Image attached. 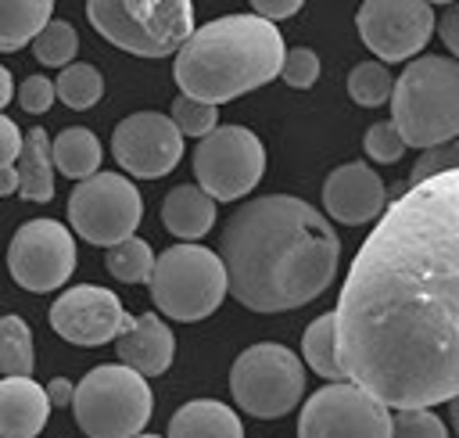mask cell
<instances>
[{"mask_svg":"<svg viewBox=\"0 0 459 438\" xmlns=\"http://www.w3.org/2000/svg\"><path fill=\"white\" fill-rule=\"evenodd\" d=\"M333 341L344 381L387 409L459 395V169L380 212L337 294Z\"/></svg>","mask_w":459,"mask_h":438,"instance_id":"6da1fadb","label":"cell"},{"mask_svg":"<svg viewBox=\"0 0 459 438\" xmlns=\"http://www.w3.org/2000/svg\"><path fill=\"white\" fill-rule=\"evenodd\" d=\"M226 291L251 312H287L319 298L341 262L337 230L294 194H265L230 212L219 233Z\"/></svg>","mask_w":459,"mask_h":438,"instance_id":"7a4b0ae2","label":"cell"},{"mask_svg":"<svg viewBox=\"0 0 459 438\" xmlns=\"http://www.w3.org/2000/svg\"><path fill=\"white\" fill-rule=\"evenodd\" d=\"M283 36L255 14H222L204 22L176 50V83L183 97L219 108L280 75Z\"/></svg>","mask_w":459,"mask_h":438,"instance_id":"3957f363","label":"cell"},{"mask_svg":"<svg viewBox=\"0 0 459 438\" xmlns=\"http://www.w3.org/2000/svg\"><path fill=\"white\" fill-rule=\"evenodd\" d=\"M391 126L405 147H441L459 136V61L445 54L412 57L391 83Z\"/></svg>","mask_w":459,"mask_h":438,"instance_id":"277c9868","label":"cell"},{"mask_svg":"<svg viewBox=\"0 0 459 438\" xmlns=\"http://www.w3.org/2000/svg\"><path fill=\"white\" fill-rule=\"evenodd\" d=\"M68 406L86 438H133L143 434L154 413V395L147 377L122 363H100L72 388Z\"/></svg>","mask_w":459,"mask_h":438,"instance_id":"5b68a950","label":"cell"},{"mask_svg":"<svg viewBox=\"0 0 459 438\" xmlns=\"http://www.w3.org/2000/svg\"><path fill=\"white\" fill-rule=\"evenodd\" d=\"M90 25L136 57H165L194 32L190 0H90Z\"/></svg>","mask_w":459,"mask_h":438,"instance_id":"8992f818","label":"cell"},{"mask_svg":"<svg viewBox=\"0 0 459 438\" xmlns=\"http://www.w3.org/2000/svg\"><path fill=\"white\" fill-rule=\"evenodd\" d=\"M147 284L158 312L179 323H197L212 316L226 298L222 262L201 244H176L154 255V273Z\"/></svg>","mask_w":459,"mask_h":438,"instance_id":"52a82bcc","label":"cell"},{"mask_svg":"<svg viewBox=\"0 0 459 438\" xmlns=\"http://www.w3.org/2000/svg\"><path fill=\"white\" fill-rule=\"evenodd\" d=\"M230 391L244 413L258 420H276L301 402L305 366L287 345L262 341L237 355L230 370Z\"/></svg>","mask_w":459,"mask_h":438,"instance_id":"ba28073f","label":"cell"},{"mask_svg":"<svg viewBox=\"0 0 459 438\" xmlns=\"http://www.w3.org/2000/svg\"><path fill=\"white\" fill-rule=\"evenodd\" d=\"M194 176L212 201H240L265 176V147L247 126H215L194 147Z\"/></svg>","mask_w":459,"mask_h":438,"instance_id":"9c48e42d","label":"cell"},{"mask_svg":"<svg viewBox=\"0 0 459 438\" xmlns=\"http://www.w3.org/2000/svg\"><path fill=\"white\" fill-rule=\"evenodd\" d=\"M143 201L133 187V180L118 172H93L90 180H79L68 194V223L72 230L100 248H115L118 241L133 237L140 226Z\"/></svg>","mask_w":459,"mask_h":438,"instance_id":"30bf717a","label":"cell"},{"mask_svg":"<svg viewBox=\"0 0 459 438\" xmlns=\"http://www.w3.org/2000/svg\"><path fill=\"white\" fill-rule=\"evenodd\" d=\"M298 438H391V409L351 381H337L308 395Z\"/></svg>","mask_w":459,"mask_h":438,"instance_id":"8fae6325","label":"cell"},{"mask_svg":"<svg viewBox=\"0 0 459 438\" xmlns=\"http://www.w3.org/2000/svg\"><path fill=\"white\" fill-rule=\"evenodd\" d=\"M7 269L18 287L32 294L57 291L75 269V241L57 219H29L14 230L7 248Z\"/></svg>","mask_w":459,"mask_h":438,"instance_id":"7c38bea8","label":"cell"},{"mask_svg":"<svg viewBox=\"0 0 459 438\" xmlns=\"http://www.w3.org/2000/svg\"><path fill=\"white\" fill-rule=\"evenodd\" d=\"M434 7L427 0H366L355 14L362 43L384 61H412L430 43Z\"/></svg>","mask_w":459,"mask_h":438,"instance_id":"4fadbf2b","label":"cell"},{"mask_svg":"<svg viewBox=\"0 0 459 438\" xmlns=\"http://www.w3.org/2000/svg\"><path fill=\"white\" fill-rule=\"evenodd\" d=\"M50 327L72 345L97 348L122 337L133 327V316L115 298V291L97 284H79L57 294V302L50 305Z\"/></svg>","mask_w":459,"mask_h":438,"instance_id":"5bb4252c","label":"cell"},{"mask_svg":"<svg viewBox=\"0 0 459 438\" xmlns=\"http://www.w3.org/2000/svg\"><path fill=\"white\" fill-rule=\"evenodd\" d=\"M111 154L122 172L136 180H158L183 158V136L161 111H133L111 133Z\"/></svg>","mask_w":459,"mask_h":438,"instance_id":"9a60e30c","label":"cell"},{"mask_svg":"<svg viewBox=\"0 0 459 438\" xmlns=\"http://www.w3.org/2000/svg\"><path fill=\"white\" fill-rule=\"evenodd\" d=\"M384 180L366 162H344L323 183V208L344 226L373 223L384 212Z\"/></svg>","mask_w":459,"mask_h":438,"instance_id":"2e32d148","label":"cell"},{"mask_svg":"<svg viewBox=\"0 0 459 438\" xmlns=\"http://www.w3.org/2000/svg\"><path fill=\"white\" fill-rule=\"evenodd\" d=\"M176 355V337L169 330V323L154 312L133 316V327L118 337V359L122 366H129L140 377H158L169 370Z\"/></svg>","mask_w":459,"mask_h":438,"instance_id":"e0dca14e","label":"cell"},{"mask_svg":"<svg viewBox=\"0 0 459 438\" xmlns=\"http://www.w3.org/2000/svg\"><path fill=\"white\" fill-rule=\"evenodd\" d=\"M50 416V402L32 377L0 381V438H36Z\"/></svg>","mask_w":459,"mask_h":438,"instance_id":"ac0fdd59","label":"cell"},{"mask_svg":"<svg viewBox=\"0 0 459 438\" xmlns=\"http://www.w3.org/2000/svg\"><path fill=\"white\" fill-rule=\"evenodd\" d=\"M165 438H244V427H240V416L226 402L194 399L172 413Z\"/></svg>","mask_w":459,"mask_h":438,"instance_id":"d6986e66","label":"cell"},{"mask_svg":"<svg viewBox=\"0 0 459 438\" xmlns=\"http://www.w3.org/2000/svg\"><path fill=\"white\" fill-rule=\"evenodd\" d=\"M161 223L169 233H176L183 241H201L215 223V201L204 190H197L194 183L172 187L161 201Z\"/></svg>","mask_w":459,"mask_h":438,"instance_id":"ffe728a7","label":"cell"},{"mask_svg":"<svg viewBox=\"0 0 459 438\" xmlns=\"http://www.w3.org/2000/svg\"><path fill=\"white\" fill-rule=\"evenodd\" d=\"M14 172H18V194L25 201H50L54 194V162H50V136L43 126L29 129V136H22V151L14 158Z\"/></svg>","mask_w":459,"mask_h":438,"instance_id":"44dd1931","label":"cell"},{"mask_svg":"<svg viewBox=\"0 0 459 438\" xmlns=\"http://www.w3.org/2000/svg\"><path fill=\"white\" fill-rule=\"evenodd\" d=\"M50 162L68 180H90L100 169V140L86 126H68L50 140Z\"/></svg>","mask_w":459,"mask_h":438,"instance_id":"7402d4cb","label":"cell"},{"mask_svg":"<svg viewBox=\"0 0 459 438\" xmlns=\"http://www.w3.org/2000/svg\"><path fill=\"white\" fill-rule=\"evenodd\" d=\"M54 18L50 0H0V50H18Z\"/></svg>","mask_w":459,"mask_h":438,"instance_id":"603a6c76","label":"cell"},{"mask_svg":"<svg viewBox=\"0 0 459 438\" xmlns=\"http://www.w3.org/2000/svg\"><path fill=\"white\" fill-rule=\"evenodd\" d=\"M301 359H305L308 370H316V373L326 377L330 384L344 381V370H341V363H337V341H333V312H323V316H316V320L305 327Z\"/></svg>","mask_w":459,"mask_h":438,"instance_id":"cb8c5ba5","label":"cell"},{"mask_svg":"<svg viewBox=\"0 0 459 438\" xmlns=\"http://www.w3.org/2000/svg\"><path fill=\"white\" fill-rule=\"evenodd\" d=\"M36 366L32 352V330L22 316H0V373L7 377H29Z\"/></svg>","mask_w":459,"mask_h":438,"instance_id":"d4e9b609","label":"cell"},{"mask_svg":"<svg viewBox=\"0 0 459 438\" xmlns=\"http://www.w3.org/2000/svg\"><path fill=\"white\" fill-rule=\"evenodd\" d=\"M100 93H104V79H100V72H97L93 65H86V61L65 65L61 75H57V83H54V97H61V101H65L68 108H75V111L93 108V104L100 101Z\"/></svg>","mask_w":459,"mask_h":438,"instance_id":"484cf974","label":"cell"},{"mask_svg":"<svg viewBox=\"0 0 459 438\" xmlns=\"http://www.w3.org/2000/svg\"><path fill=\"white\" fill-rule=\"evenodd\" d=\"M108 273L122 284H147L154 273V251L147 241H140L136 233L118 241L115 248H108Z\"/></svg>","mask_w":459,"mask_h":438,"instance_id":"4316f807","label":"cell"},{"mask_svg":"<svg viewBox=\"0 0 459 438\" xmlns=\"http://www.w3.org/2000/svg\"><path fill=\"white\" fill-rule=\"evenodd\" d=\"M75 50H79V36H75V25L65 22V18H50V22L36 32V39H32L36 61H39V65H50V68L72 65Z\"/></svg>","mask_w":459,"mask_h":438,"instance_id":"83f0119b","label":"cell"},{"mask_svg":"<svg viewBox=\"0 0 459 438\" xmlns=\"http://www.w3.org/2000/svg\"><path fill=\"white\" fill-rule=\"evenodd\" d=\"M391 72L380 65V61H359L351 72H348V93L355 104L362 108H377L391 97Z\"/></svg>","mask_w":459,"mask_h":438,"instance_id":"f1b7e54d","label":"cell"},{"mask_svg":"<svg viewBox=\"0 0 459 438\" xmlns=\"http://www.w3.org/2000/svg\"><path fill=\"white\" fill-rule=\"evenodd\" d=\"M169 122L179 129V136H208L215 126H219V108L212 104H201V101H190V97H176L172 101V111H169Z\"/></svg>","mask_w":459,"mask_h":438,"instance_id":"f546056e","label":"cell"},{"mask_svg":"<svg viewBox=\"0 0 459 438\" xmlns=\"http://www.w3.org/2000/svg\"><path fill=\"white\" fill-rule=\"evenodd\" d=\"M391 438H448V431L434 409H394Z\"/></svg>","mask_w":459,"mask_h":438,"instance_id":"4dcf8cb0","label":"cell"},{"mask_svg":"<svg viewBox=\"0 0 459 438\" xmlns=\"http://www.w3.org/2000/svg\"><path fill=\"white\" fill-rule=\"evenodd\" d=\"M280 79L294 90H308L319 79V57L312 47H290L283 50V65H280Z\"/></svg>","mask_w":459,"mask_h":438,"instance_id":"1f68e13d","label":"cell"},{"mask_svg":"<svg viewBox=\"0 0 459 438\" xmlns=\"http://www.w3.org/2000/svg\"><path fill=\"white\" fill-rule=\"evenodd\" d=\"M362 147H366V154H369L373 162H380V165L398 162L402 151H405V144H402V136H398V129H394L391 122H373V126L366 129V136H362Z\"/></svg>","mask_w":459,"mask_h":438,"instance_id":"d6a6232c","label":"cell"},{"mask_svg":"<svg viewBox=\"0 0 459 438\" xmlns=\"http://www.w3.org/2000/svg\"><path fill=\"white\" fill-rule=\"evenodd\" d=\"M452 169H459V151H455V144H441V147H430V151H423V158L412 165V187L416 183H423V180H430V176H441V172H452Z\"/></svg>","mask_w":459,"mask_h":438,"instance_id":"836d02e7","label":"cell"},{"mask_svg":"<svg viewBox=\"0 0 459 438\" xmlns=\"http://www.w3.org/2000/svg\"><path fill=\"white\" fill-rule=\"evenodd\" d=\"M18 104H22V111H32V115L47 111L54 104V83L47 75H29L18 86Z\"/></svg>","mask_w":459,"mask_h":438,"instance_id":"e575fe53","label":"cell"},{"mask_svg":"<svg viewBox=\"0 0 459 438\" xmlns=\"http://www.w3.org/2000/svg\"><path fill=\"white\" fill-rule=\"evenodd\" d=\"M301 11V0H255V18H262V22H269V25H276V22H283V18H290V14H298Z\"/></svg>","mask_w":459,"mask_h":438,"instance_id":"d590c367","label":"cell"},{"mask_svg":"<svg viewBox=\"0 0 459 438\" xmlns=\"http://www.w3.org/2000/svg\"><path fill=\"white\" fill-rule=\"evenodd\" d=\"M18 151H22V133H18V126H14L7 115H0V169L14 165Z\"/></svg>","mask_w":459,"mask_h":438,"instance_id":"8d00e7d4","label":"cell"},{"mask_svg":"<svg viewBox=\"0 0 459 438\" xmlns=\"http://www.w3.org/2000/svg\"><path fill=\"white\" fill-rule=\"evenodd\" d=\"M434 29L441 32V39H445V47H448V57L459 54V7H455V4L445 7L441 22H434Z\"/></svg>","mask_w":459,"mask_h":438,"instance_id":"74e56055","label":"cell"},{"mask_svg":"<svg viewBox=\"0 0 459 438\" xmlns=\"http://www.w3.org/2000/svg\"><path fill=\"white\" fill-rule=\"evenodd\" d=\"M72 388H75L72 381L54 377V381L43 388V395H47V402H50V406H68V402H72Z\"/></svg>","mask_w":459,"mask_h":438,"instance_id":"f35d334b","label":"cell"},{"mask_svg":"<svg viewBox=\"0 0 459 438\" xmlns=\"http://www.w3.org/2000/svg\"><path fill=\"white\" fill-rule=\"evenodd\" d=\"M4 194H18V172H14V165L0 169V197Z\"/></svg>","mask_w":459,"mask_h":438,"instance_id":"ab89813d","label":"cell"},{"mask_svg":"<svg viewBox=\"0 0 459 438\" xmlns=\"http://www.w3.org/2000/svg\"><path fill=\"white\" fill-rule=\"evenodd\" d=\"M14 97V79H11V72L0 65V111H4V104Z\"/></svg>","mask_w":459,"mask_h":438,"instance_id":"60d3db41","label":"cell"},{"mask_svg":"<svg viewBox=\"0 0 459 438\" xmlns=\"http://www.w3.org/2000/svg\"><path fill=\"white\" fill-rule=\"evenodd\" d=\"M133 438H158V434H133Z\"/></svg>","mask_w":459,"mask_h":438,"instance_id":"b9f144b4","label":"cell"}]
</instances>
